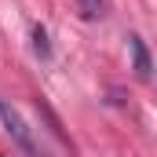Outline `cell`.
Returning <instances> with one entry per match:
<instances>
[{
  "label": "cell",
  "mask_w": 157,
  "mask_h": 157,
  "mask_svg": "<svg viewBox=\"0 0 157 157\" xmlns=\"http://www.w3.org/2000/svg\"><path fill=\"white\" fill-rule=\"evenodd\" d=\"M0 124H4V132L11 135V143H15L26 157H40V146H37V139H33V128L26 124V117H22L7 99H0Z\"/></svg>",
  "instance_id": "cell-1"
},
{
  "label": "cell",
  "mask_w": 157,
  "mask_h": 157,
  "mask_svg": "<svg viewBox=\"0 0 157 157\" xmlns=\"http://www.w3.org/2000/svg\"><path fill=\"white\" fill-rule=\"evenodd\" d=\"M128 48H132V62H135V77L139 80H150L154 77V62H150V51H146V44H143V37H128Z\"/></svg>",
  "instance_id": "cell-2"
},
{
  "label": "cell",
  "mask_w": 157,
  "mask_h": 157,
  "mask_svg": "<svg viewBox=\"0 0 157 157\" xmlns=\"http://www.w3.org/2000/svg\"><path fill=\"white\" fill-rule=\"evenodd\" d=\"M33 51H37V59H51V44H48L44 26H33Z\"/></svg>",
  "instance_id": "cell-3"
},
{
  "label": "cell",
  "mask_w": 157,
  "mask_h": 157,
  "mask_svg": "<svg viewBox=\"0 0 157 157\" xmlns=\"http://www.w3.org/2000/svg\"><path fill=\"white\" fill-rule=\"evenodd\" d=\"M77 4H80V18H88V22L102 15V0H77Z\"/></svg>",
  "instance_id": "cell-4"
}]
</instances>
